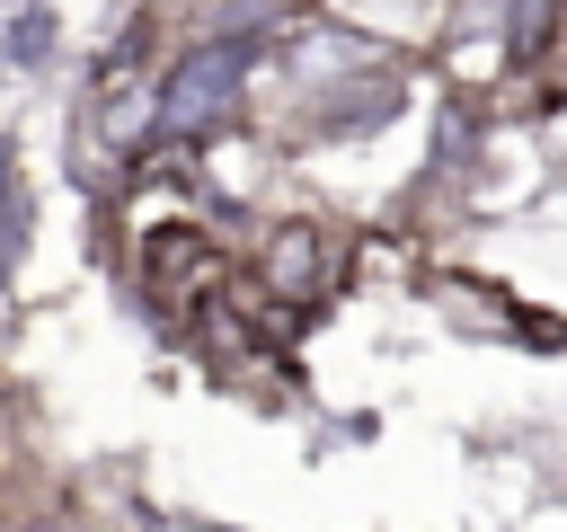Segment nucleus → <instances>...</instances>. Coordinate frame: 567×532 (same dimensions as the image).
I'll return each mask as SVG.
<instances>
[{
    "mask_svg": "<svg viewBox=\"0 0 567 532\" xmlns=\"http://www.w3.org/2000/svg\"><path fill=\"white\" fill-rule=\"evenodd\" d=\"M35 532H71V523H35Z\"/></svg>",
    "mask_w": 567,
    "mask_h": 532,
    "instance_id": "obj_2",
    "label": "nucleus"
},
{
    "mask_svg": "<svg viewBox=\"0 0 567 532\" xmlns=\"http://www.w3.org/2000/svg\"><path fill=\"white\" fill-rule=\"evenodd\" d=\"M53 44H62V18H53L44 0H27V9L9 18V35H0V62H9V71H44Z\"/></svg>",
    "mask_w": 567,
    "mask_h": 532,
    "instance_id": "obj_1",
    "label": "nucleus"
}]
</instances>
